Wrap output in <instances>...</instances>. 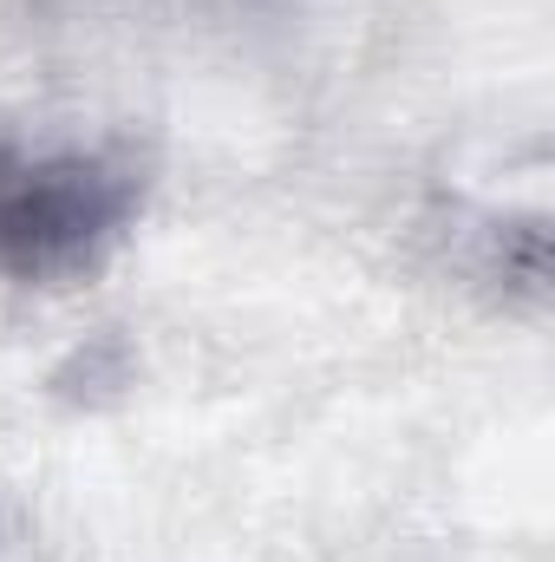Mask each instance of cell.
<instances>
[{
	"label": "cell",
	"instance_id": "6da1fadb",
	"mask_svg": "<svg viewBox=\"0 0 555 562\" xmlns=\"http://www.w3.org/2000/svg\"><path fill=\"white\" fill-rule=\"evenodd\" d=\"M144 177L86 144H26L0 132V276L72 281L138 216Z\"/></svg>",
	"mask_w": 555,
	"mask_h": 562
}]
</instances>
